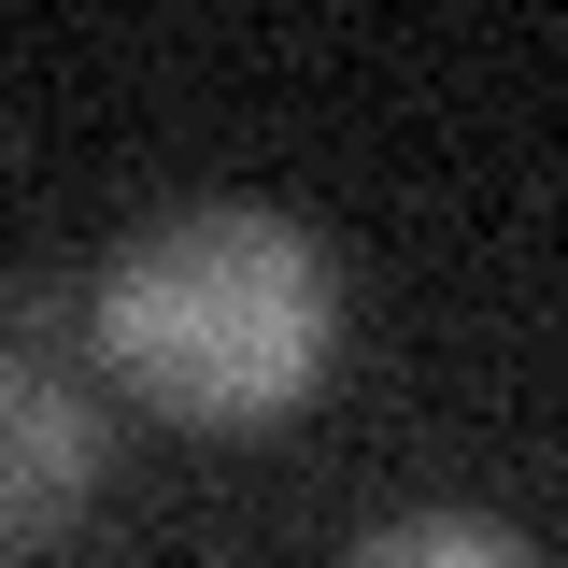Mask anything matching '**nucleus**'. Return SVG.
<instances>
[{
	"mask_svg": "<svg viewBox=\"0 0 568 568\" xmlns=\"http://www.w3.org/2000/svg\"><path fill=\"white\" fill-rule=\"evenodd\" d=\"M100 484V413L71 398L43 355L0 342V568L29 555V540H58L71 511Z\"/></svg>",
	"mask_w": 568,
	"mask_h": 568,
	"instance_id": "f03ea898",
	"label": "nucleus"
},
{
	"mask_svg": "<svg viewBox=\"0 0 568 568\" xmlns=\"http://www.w3.org/2000/svg\"><path fill=\"white\" fill-rule=\"evenodd\" d=\"M342 568H540L497 511H398V526H369Z\"/></svg>",
	"mask_w": 568,
	"mask_h": 568,
	"instance_id": "7ed1b4c3",
	"label": "nucleus"
},
{
	"mask_svg": "<svg viewBox=\"0 0 568 568\" xmlns=\"http://www.w3.org/2000/svg\"><path fill=\"white\" fill-rule=\"evenodd\" d=\"M100 369L171 426H271L327 384L342 271L284 200H171L100 256Z\"/></svg>",
	"mask_w": 568,
	"mask_h": 568,
	"instance_id": "f257e3e1",
	"label": "nucleus"
}]
</instances>
